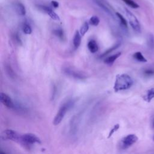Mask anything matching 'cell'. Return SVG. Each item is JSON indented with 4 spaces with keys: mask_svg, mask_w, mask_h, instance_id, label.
I'll return each mask as SVG.
<instances>
[{
    "mask_svg": "<svg viewBox=\"0 0 154 154\" xmlns=\"http://www.w3.org/2000/svg\"><path fill=\"white\" fill-rule=\"evenodd\" d=\"M133 85V80L132 78L128 74H119L116 77L114 90L116 92L129 89Z\"/></svg>",
    "mask_w": 154,
    "mask_h": 154,
    "instance_id": "6da1fadb",
    "label": "cell"
},
{
    "mask_svg": "<svg viewBox=\"0 0 154 154\" xmlns=\"http://www.w3.org/2000/svg\"><path fill=\"white\" fill-rule=\"evenodd\" d=\"M41 140L37 135L32 133L20 134L19 144L26 149H29L34 144H41Z\"/></svg>",
    "mask_w": 154,
    "mask_h": 154,
    "instance_id": "7a4b0ae2",
    "label": "cell"
},
{
    "mask_svg": "<svg viewBox=\"0 0 154 154\" xmlns=\"http://www.w3.org/2000/svg\"><path fill=\"white\" fill-rule=\"evenodd\" d=\"M73 105V103L72 101H68L63 103L60 107L53 120V124L55 126L58 125L62 122L65 115L68 112V111L71 108Z\"/></svg>",
    "mask_w": 154,
    "mask_h": 154,
    "instance_id": "3957f363",
    "label": "cell"
},
{
    "mask_svg": "<svg viewBox=\"0 0 154 154\" xmlns=\"http://www.w3.org/2000/svg\"><path fill=\"white\" fill-rule=\"evenodd\" d=\"M138 137L135 134H129L124 137L120 141L119 144L120 149H127L135 144L138 141Z\"/></svg>",
    "mask_w": 154,
    "mask_h": 154,
    "instance_id": "277c9868",
    "label": "cell"
},
{
    "mask_svg": "<svg viewBox=\"0 0 154 154\" xmlns=\"http://www.w3.org/2000/svg\"><path fill=\"white\" fill-rule=\"evenodd\" d=\"M20 134L12 129H5L1 135V138L4 140H10L19 143Z\"/></svg>",
    "mask_w": 154,
    "mask_h": 154,
    "instance_id": "5b68a950",
    "label": "cell"
},
{
    "mask_svg": "<svg viewBox=\"0 0 154 154\" xmlns=\"http://www.w3.org/2000/svg\"><path fill=\"white\" fill-rule=\"evenodd\" d=\"M125 12H126V16L128 19L129 24L131 26L132 28L135 31L138 32H140V31H141L140 24V22H139L138 20L136 17V16L132 12H131L129 10H128L127 8H125Z\"/></svg>",
    "mask_w": 154,
    "mask_h": 154,
    "instance_id": "8992f818",
    "label": "cell"
},
{
    "mask_svg": "<svg viewBox=\"0 0 154 154\" xmlns=\"http://www.w3.org/2000/svg\"><path fill=\"white\" fill-rule=\"evenodd\" d=\"M0 100L5 107L9 109H14L15 108V105L11 97L4 93H1Z\"/></svg>",
    "mask_w": 154,
    "mask_h": 154,
    "instance_id": "52a82bcc",
    "label": "cell"
},
{
    "mask_svg": "<svg viewBox=\"0 0 154 154\" xmlns=\"http://www.w3.org/2000/svg\"><path fill=\"white\" fill-rule=\"evenodd\" d=\"M94 1H95V2L97 4V5H99L100 8H102L105 12H106L109 14L113 16V9L109 5V4L107 3V2H105L103 0H94Z\"/></svg>",
    "mask_w": 154,
    "mask_h": 154,
    "instance_id": "ba28073f",
    "label": "cell"
},
{
    "mask_svg": "<svg viewBox=\"0 0 154 154\" xmlns=\"http://www.w3.org/2000/svg\"><path fill=\"white\" fill-rule=\"evenodd\" d=\"M64 72L68 75L71 76L75 78H76V79H81L85 78V75L82 74V73H81L79 71L75 70H73L72 69H70V68H66L64 69Z\"/></svg>",
    "mask_w": 154,
    "mask_h": 154,
    "instance_id": "9c48e42d",
    "label": "cell"
},
{
    "mask_svg": "<svg viewBox=\"0 0 154 154\" xmlns=\"http://www.w3.org/2000/svg\"><path fill=\"white\" fill-rule=\"evenodd\" d=\"M39 8H41L43 11H44L46 13H47L52 19L55 20H59L60 17L59 16L49 7L45 6V5H38Z\"/></svg>",
    "mask_w": 154,
    "mask_h": 154,
    "instance_id": "30bf717a",
    "label": "cell"
},
{
    "mask_svg": "<svg viewBox=\"0 0 154 154\" xmlns=\"http://www.w3.org/2000/svg\"><path fill=\"white\" fill-rule=\"evenodd\" d=\"M121 52H118L116 54H114L111 56H109L107 58H106L104 60V63L109 66H112V64L114 63V61L121 55Z\"/></svg>",
    "mask_w": 154,
    "mask_h": 154,
    "instance_id": "8fae6325",
    "label": "cell"
},
{
    "mask_svg": "<svg viewBox=\"0 0 154 154\" xmlns=\"http://www.w3.org/2000/svg\"><path fill=\"white\" fill-rule=\"evenodd\" d=\"M87 47L88 50L91 53H95L98 51V45L96 43V42L94 40H91L88 42L87 44Z\"/></svg>",
    "mask_w": 154,
    "mask_h": 154,
    "instance_id": "7c38bea8",
    "label": "cell"
},
{
    "mask_svg": "<svg viewBox=\"0 0 154 154\" xmlns=\"http://www.w3.org/2000/svg\"><path fill=\"white\" fill-rule=\"evenodd\" d=\"M81 42V35L80 32L78 31H76L75 32V34L73 37V44L75 48H78Z\"/></svg>",
    "mask_w": 154,
    "mask_h": 154,
    "instance_id": "4fadbf2b",
    "label": "cell"
},
{
    "mask_svg": "<svg viewBox=\"0 0 154 154\" xmlns=\"http://www.w3.org/2000/svg\"><path fill=\"white\" fill-rule=\"evenodd\" d=\"M15 8L16 12L20 16H24L26 13V10L25 6L20 2H17L15 5Z\"/></svg>",
    "mask_w": 154,
    "mask_h": 154,
    "instance_id": "5bb4252c",
    "label": "cell"
},
{
    "mask_svg": "<svg viewBox=\"0 0 154 154\" xmlns=\"http://www.w3.org/2000/svg\"><path fill=\"white\" fill-rule=\"evenodd\" d=\"M143 98L146 102H150L154 98V88L148 90Z\"/></svg>",
    "mask_w": 154,
    "mask_h": 154,
    "instance_id": "9a60e30c",
    "label": "cell"
},
{
    "mask_svg": "<svg viewBox=\"0 0 154 154\" xmlns=\"http://www.w3.org/2000/svg\"><path fill=\"white\" fill-rule=\"evenodd\" d=\"M133 57L135 60H136L140 62H143V63H146L147 61V60L145 58V57L143 56L142 53L141 52H136L134 54Z\"/></svg>",
    "mask_w": 154,
    "mask_h": 154,
    "instance_id": "2e32d148",
    "label": "cell"
},
{
    "mask_svg": "<svg viewBox=\"0 0 154 154\" xmlns=\"http://www.w3.org/2000/svg\"><path fill=\"white\" fill-rule=\"evenodd\" d=\"M116 15L117 16V17L119 18V21L120 22V24L125 28H127L128 26V23H127V21L125 19V17L119 13L116 12Z\"/></svg>",
    "mask_w": 154,
    "mask_h": 154,
    "instance_id": "e0dca14e",
    "label": "cell"
},
{
    "mask_svg": "<svg viewBox=\"0 0 154 154\" xmlns=\"http://www.w3.org/2000/svg\"><path fill=\"white\" fill-rule=\"evenodd\" d=\"M89 29V26H88V23L85 22L83 23V25L81 26V28H80V31H79V32L81 35V36H84L85 33L88 31Z\"/></svg>",
    "mask_w": 154,
    "mask_h": 154,
    "instance_id": "ac0fdd59",
    "label": "cell"
},
{
    "mask_svg": "<svg viewBox=\"0 0 154 154\" xmlns=\"http://www.w3.org/2000/svg\"><path fill=\"white\" fill-rule=\"evenodd\" d=\"M122 1L126 4H127L128 6L131 7L132 8H138L140 7V5L133 0H122Z\"/></svg>",
    "mask_w": 154,
    "mask_h": 154,
    "instance_id": "d6986e66",
    "label": "cell"
},
{
    "mask_svg": "<svg viewBox=\"0 0 154 154\" xmlns=\"http://www.w3.org/2000/svg\"><path fill=\"white\" fill-rule=\"evenodd\" d=\"M99 22H100V20L98 18V17L96 16H91L90 17V20H89L90 24L93 25V26H97L99 25Z\"/></svg>",
    "mask_w": 154,
    "mask_h": 154,
    "instance_id": "ffe728a7",
    "label": "cell"
},
{
    "mask_svg": "<svg viewBox=\"0 0 154 154\" xmlns=\"http://www.w3.org/2000/svg\"><path fill=\"white\" fill-rule=\"evenodd\" d=\"M147 45L150 48L152 49L154 47V36L152 34H149L147 37Z\"/></svg>",
    "mask_w": 154,
    "mask_h": 154,
    "instance_id": "44dd1931",
    "label": "cell"
},
{
    "mask_svg": "<svg viewBox=\"0 0 154 154\" xmlns=\"http://www.w3.org/2000/svg\"><path fill=\"white\" fill-rule=\"evenodd\" d=\"M5 70H6V72L8 74V75L10 77V78H14L15 76V73L14 72V71L13 70V69H11V66H9L8 64H7L5 66Z\"/></svg>",
    "mask_w": 154,
    "mask_h": 154,
    "instance_id": "7402d4cb",
    "label": "cell"
},
{
    "mask_svg": "<svg viewBox=\"0 0 154 154\" xmlns=\"http://www.w3.org/2000/svg\"><path fill=\"white\" fill-rule=\"evenodd\" d=\"M120 128V125L119 124H116L114 125V126L112 128V129H111V130L109 131V133H108V138H109L114 134V132H116Z\"/></svg>",
    "mask_w": 154,
    "mask_h": 154,
    "instance_id": "603a6c76",
    "label": "cell"
},
{
    "mask_svg": "<svg viewBox=\"0 0 154 154\" xmlns=\"http://www.w3.org/2000/svg\"><path fill=\"white\" fill-rule=\"evenodd\" d=\"M22 29H23V32L26 34H30L32 32V29L31 26L26 23L23 25Z\"/></svg>",
    "mask_w": 154,
    "mask_h": 154,
    "instance_id": "cb8c5ba5",
    "label": "cell"
},
{
    "mask_svg": "<svg viewBox=\"0 0 154 154\" xmlns=\"http://www.w3.org/2000/svg\"><path fill=\"white\" fill-rule=\"evenodd\" d=\"M54 34L56 36L60 38H63L64 37L63 31L61 29H57L54 31Z\"/></svg>",
    "mask_w": 154,
    "mask_h": 154,
    "instance_id": "d4e9b609",
    "label": "cell"
},
{
    "mask_svg": "<svg viewBox=\"0 0 154 154\" xmlns=\"http://www.w3.org/2000/svg\"><path fill=\"white\" fill-rule=\"evenodd\" d=\"M119 45H120V44L119 43V44H117V45H114V46H113L110 49H109V50H108V51H106L104 54H102V55L101 56V57H103V56H105V55H106V54H109L110 52H112V51H114V50H115L116 49H117L119 46Z\"/></svg>",
    "mask_w": 154,
    "mask_h": 154,
    "instance_id": "484cf974",
    "label": "cell"
},
{
    "mask_svg": "<svg viewBox=\"0 0 154 154\" xmlns=\"http://www.w3.org/2000/svg\"><path fill=\"white\" fill-rule=\"evenodd\" d=\"M144 73L146 75H147V76L153 75H154V69H146V70L144 71Z\"/></svg>",
    "mask_w": 154,
    "mask_h": 154,
    "instance_id": "4316f807",
    "label": "cell"
},
{
    "mask_svg": "<svg viewBox=\"0 0 154 154\" xmlns=\"http://www.w3.org/2000/svg\"><path fill=\"white\" fill-rule=\"evenodd\" d=\"M51 4H52V5H53V7L54 8H57L59 6L58 2L57 1H51Z\"/></svg>",
    "mask_w": 154,
    "mask_h": 154,
    "instance_id": "83f0119b",
    "label": "cell"
},
{
    "mask_svg": "<svg viewBox=\"0 0 154 154\" xmlns=\"http://www.w3.org/2000/svg\"><path fill=\"white\" fill-rule=\"evenodd\" d=\"M152 129H154V118H153V121H152Z\"/></svg>",
    "mask_w": 154,
    "mask_h": 154,
    "instance_id": "f1b7e54d",
    "label": "cell"
},
{
    "mask_svg": "<svg viewBox=\"0 0 154 154\" xmlns=\"http://www.w3.org/2000/svg\"><path fill=\"white\" fill-rule=\"evenodd\" d=\"M0 154H6L5 152H4L2 150H1V152H0Z\"/></svg>",
    "mask_w": 154,
    "mask_h": 154,
    "instance_id": "f546056e",
    "label": "cell"
},
{
    "mask_svg": "<svg viewBox=\"0 0 154 154\" xmlns=\"http://www.w3.org/2000/svg\"><path fill=\"white\" fill-rule=\"evenodd\" d=\"M153 140H154V137H153Z\"/></svg>",
    "mask_w": 154,
    "mask_h": 154,
    "instance_id": "4dcf8cb0",
    "label": "cell"
}]
</instances>
